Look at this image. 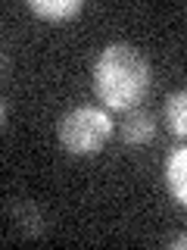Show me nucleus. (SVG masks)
<instances>
[{
	"mask_svg": "<svg viewBox=\"0 0 187 250\" xmlns=\"http://www.w3.org/2000/svg\"><path fill=\"white\" fill-rule=\"evenodd\" d=\"M150 62L131 44H106L94 62V94L112 113H128L147 97Z\"/></svg>",
	"mask_w": 187,
	"mask_h": 250,
	"instance_id": "f257e3e1",
	"label": "nucleus"
},
{
	"mask_svg": "<svg viewBox=\"0 0 187 250\" xmlns=\"http://www.w3.org/2000/svg\"><path fill=\"white\" fill-rule=\"evenodd\" d=\"M112 135V119L100 106H75L56 122V138L72 156H94Z\"/></svg>",
	"mask_w": 187,
	"mask_h": 250,
	"instance_id": "f03ea898",
	"label": "nucleus"
},
{
	"mask_svg": "<svg viewBox=\"0 0 187 250\" xmlns=\"http://www.w3.org/2000/svg\"><path fill=\"white\" fill-rule=\"evenodd\" d=\"M119 135H122V141L125 144H150L153 141V135H156V119L147 109H128L125 113V119H122V125H119Z\"/></svg>",
	"mask_w": 187,
	"mask_h": 250,
	"instance_id": "7ed1b4c3",
	"label": "nucleus"
},
{
	"mask_svg": "<svg viewBox=\"0 0 187 250\" xmlns=\"http://www.w3.org/2000/svg\"><path fill=\"white\" fill-rule=\"evenodd\" d=\"M166 185L181 207H187V144L168 150L166 156Z\"/></svg>",
	"mask_w": 187,
	"mask_h": 250,
	"instance_id": "20e7f679",
	"label": "nucleus"
},
{
	"mask_svg": "<svg viewBox=\"0 0 187 250\" xmlns=\"http://www.w3.org/2000/svg\"><path fill=\"white\" fill-rule=\"evenodd\" d=\"M28 10L41 19L50 22H66L81 13V0H28Z\"/></svg>",
	"mask_w": 187,
	"mask_h": 250,
	"instance_id": "39448f33",
	"label": "nucleus"
},
{
	"mask_svg": "<svg viewBox=\"0 0 187 250\" xmlns=\"http://www.w3.org/2000/svg\"><path fill=\"white\" fill-rule=\"evenodd\" d=\"M166 125H168L171 135L187 138V88L175 91L166 100Z\"/></svg>",
	"mask_w": 187,
	"mask_h": 250,
	"instance_id": "423d86ee",
	"label": "nucleus"
},
{
	"mask_svg": "<svg viewBox=\"0 0 187 250\" xmlns=\"http://www.w3.org/2000/svg\"><path fill=\"white\" fill-rule=\"evenodd\" d=\"M171 247H175V250H187V234H178V238L171 241Z\"/></svg>",
	"mask_w": 187,
	"mask_h": 250,
	"instance_id": "0eeeda50",
	"label": "nucleus"
}]
</instances>
